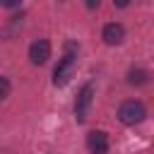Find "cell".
<instances>
[{
    "mask_svg": "<svg viewBox=\"0 0 154 154\" xmlns=\"http://www.w3.org/2000/svg\"><path fill=\"white\" fill-rule=\"evenodd\" d=\"M75 67H77V43L67 41L65 43V53H63V58L58 60V65L53 70V84L55 87H65L70 82Z\"/></svg>",
    "mask_w": 154,
    "mask_h": 154,
    "instance_id": "6da1fadb",
    "label": "cell"
},
{
    "mask_svg": "<svg viewBox=\"0 0 154 154\" xmlns=\"http://www.w3.org/2000/svg\"><path fill=\"white\" fill-rule=\"evenodd\" d=\"M144 118H147V108L137 99H128L118 106V120L123 125H140Z\"/></svg>",
    "mask_w": 154,
    "mask_h": 154,
    "instance_id": "7a4b0ae2",
    "label": "cell"
},
{
    "mask_svg": "<svg viewBox=\"0 0 154 154\" xmlns=\"http://www.w3.org/2000/svg\"><path fill=\"white\" fill-rule=\"evenodd\" d=\"M91 101H94V84L91 82H84L82 89L77 91V99H75V120L77 123H84L89 118Z\"/></svg>",
    "mask_w": 154,
    "mask_h": 154,
    "instance_id": "3957f363",
    "label": "cell"
},
{
    "mask_svg": "<svg viewBox=\"0 0 154 154\" xmlns=\"http://www.w3.org/2000/svg\"><path fill=\"white\" fill-rule=\"evenodd\" d=\"M48 58H51V43H48V38H36L29 46V60H31V65H43Z\"/></svg>",
    "mask_w": 154,
    "mask_h": 154,
    "instance_id": "277c9868",
    "label": "cell"
},
{
    "mask_svg": "<svg viewBox=\"0 0 154 154\" xmlns=\"http://www.w3.org/2000/svg\"><path fill=\"white\" fill-rule=\"evenodd\" d=\"M101 38H103V43H108V46H118V43H123V38H125V26H123L120 22H108V24H103V29H101Z\"/></svg>",
    "mask_w": 154,
    "mask_h": 154,
    "instance_id": "5b68a950",
    "label": "cell"
},
{
    "mask_svg": "<svg viewBox=\"0 0 154 154\" xmlns=\"http://www.w3.org/2000/svg\"><path fill=\"white\" fill-rule=\"evenodd\" d=\"M87 149L89 154H108V135L103 130H91L87 135Z\"/></svg>",
    "mask_w": 154,
    "mask_h": 154,
    "instance_id": "8992f818",
    "label": "cell"
},
{
    "mask_svg": "<svg viewBox=\"0 0 154 154\" xmlns=\"http://www.w3.org/2000/svg\"><path fill=\"white\" fill-rule=\"evenodd\" d=\"M147 82H149V72H147V70H142V67H132V70L128 72V84L140 87V84H147Z\"/></svg>",
    "mask_w": 154,
    "mask_h": 154,
    "instance_id": "52a82bcc",
    "label": "cell"
},
{
    "mask_svg": "<svg viewBox=\"0 0 154 154\" xmlns=\"http://www.w3.org/2000/svg\"><path fill=\"white\" fill-rule=\"evenodd\" d=\"M7 96H10V79L0 77V99H7Z\"/></svg>",
    "mask_w": 154,
    "mask_h": 154,
    "instance_id": "ba28073f",
    "label": "cell"
}]
</instances>
